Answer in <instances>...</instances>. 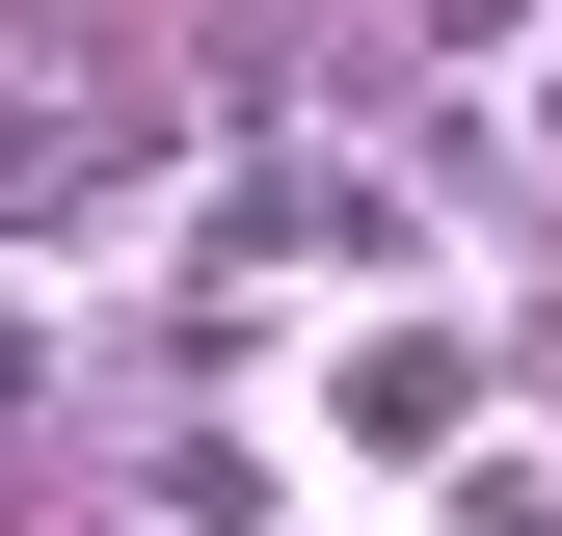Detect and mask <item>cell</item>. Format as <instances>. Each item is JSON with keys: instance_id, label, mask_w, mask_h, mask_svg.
Returning a JSON list of instances; mask_svg holds the SVG:
<instances>
[{"instance_id": "obj_2", "label": "cell", "mask_w": 562, "mask_h": 536, "mask_svg": "<svg viewBox=\"0 0 562 536\" xmlns=\"http://www.w3.org/2000/svg\"><path fill=\"white\" fill-rule=\"evenodd\" d=\"M81 188H108V108L27 54V81H0V215H81Z\"/></svg>"}, {"instance_id": "obj_4", "label": "cell", "mask_w": 562, "mask_h": 536, "mask_svg": "<svg viewBox=\"0 0 562 536\" xmlns=\"http://www.w3.org/2000/svg\"><path fill=\"white\" fill-rule=\"evenodd\" d=\"M509 134H536V161H562V27H536V54H509Z\"/></svg>"}, {"instance_id": "obj_1", "label": "cell", "mask_w": 562, "mask_h": 536, "mask_svg": "<svg viewBox=\"0 0 562 536\" xmlns=\"http://www.w3.org/2000/svg\"><path fill=\"white\" fill-rule=\"evenodd\" d=\"M215 242H241V268H322V295H375V268H429V188L348 161V134H241V161H215Z\"/></svg>"}, {"instance_id": "obj_3", "label": "cell", "mask_w": 562, "mask_h": 536, "mask_svg": "<svg viewBox=\"0 0 562 536\" xmlns=\"http://www.w3.org/2000/svg\"><path fill=\"white\" fill-rule=\"evenodd\" d=\"M0 429H54V322H0Z\"/></svg>"}]
</instances>
